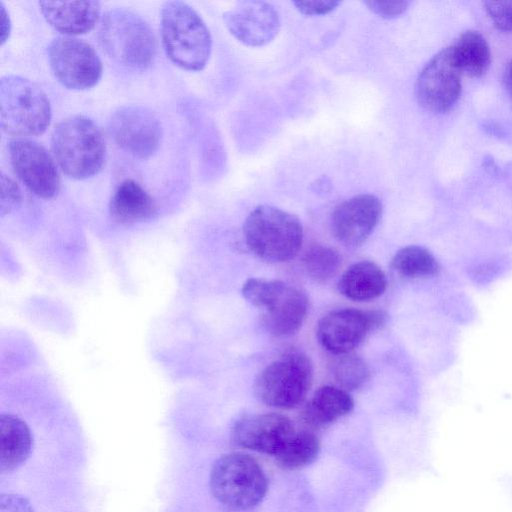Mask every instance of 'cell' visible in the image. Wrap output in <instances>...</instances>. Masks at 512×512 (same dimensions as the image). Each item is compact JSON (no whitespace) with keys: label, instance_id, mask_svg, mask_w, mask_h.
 <instances>
[{"label":"cell","instance_id":"obj_7","mask_svg":"<svg viewBox=\"0 0 512 512\" xmlns=\"http://www.w3.org/2000/svg\"><path fill=\"white\" fill-rule=\"evenodd\" d=\"M267 487V478L260 464L242 452L222 455L211 469V492L220 503L231 509L255 507L263 500Z\"/></svg>","mask_w":512,"mask_h":512},{"label":"cell","instance_id":"obj_16","mask_svg":"<svg viewBox=\"0 0 512 512\" xmlns=\"http://www.w3.org/2000/svg\"><path fill=\"white\" fill-rule=\"evenodd\" d=\"M382 210L380 199L368 193L339 203L331 214V229L335 238L346 246L362 244L378 225Z\"/></svg>","mask_w":512,"mask_h":512},{"label":"cell","instance_id":"obj_26","mask_svg":"<svg viewBox=\"0 0 512 512\" xmlns=\"http://www.w3.org/2000/svg\"><path fill=\"white\" fill-rule=\"evenodd\" d=\"M331 373L340 388L346 391L362 387L370 377L365 361L351 353L336 355L331 362Z\"/></svg>","mask_w":512,"mask_h":512},{"label":"cell","instance_id":"obj_18","mask_svg":"<svg viewBox=\"0 0 512 512\" xmlns=\"http://www.w3.org/2000/svg\"><path fill=\"white\" fill-rule=\"evenodd\" d=\"M109 211L117 223L131 225L150 219L156 212V202L141 184L126 179L115 188Z\"/></svg>","mask_w":512,"mask_h":512},{"label":"cell","instance_id":"obj_32","mask_svg":"<svg viewBox=\"0 0 512 512\" xmlns=\"http://www.w3.org/2000/svg\"><path fill=\"white\" fill-rule=\"evenodd\" d=\"M0 15H1V44L8 39L10 34V19L9 15L5 9V6L2 2H0Z\"/></svg>","mask_w":512,"mask_h":512},{"label":"cell","instance_id":"obj_10","mask_svg":"<svg viewBox=\"0 0 512 512\" xmlns=\"http://www.w3.org/2000/svg\"><path fill=\"white\" fill-rule=\"evenodd\" d=\"M108 132L113 141L129 154L146 159L158 149L162 127L156 114L141 105H124L109 118Z\"/></svg>","mask_w":512,"mask_h":512},{"label":"cell","instance_id":"obj_5","mask_svg":"<svg viewBox=\"0 0 512 512\" xmlns=\"http://www.w3.org/2000/svg\"><path fill=\"white\" fill-rule=\"evenodd\" d=\"M0 115L2 130L25 138L45 132L51 120L47 95L33 81L7 75L0 81Z\"/></svg>","mask_w":512,"mask_h":512},{"label":"cell","instance_id":"obj_17","mask_svg":"<svg viewBox=\"0 0 512 512\" xmlns=\"http://www.w3.org/2000/svg\"><path fill=\"white\" fill-rule=\"evenodd\" d=\"M40 11L57 31L67 35L91 31L100 18L98 1H40Z\"/></svg>","mask_w":512,"mask_h":512},{"label":"cell","instance_id":"obj_13","mask_svg":"<svg viewBox=\"0 0 512 512\" xmlns=\"http://www.w3.org/2000/svg\"><path fill=\"white\" fill-rule=\"evenodd\" d=\"M11 165L20 181L35 195L51 199L60 189L56 164L41 144L16 138L9 143Z\"/></svg>","mask_w":512,"mask_h":512},{"label":"cell","instance_id":"obj_30","mask_svg":"<svg viewBox=\"0 0 512 512\" xmlns=\"http://www.w3.org/2000/svg\"><path fill=\"white\" fill-rule=\"evenodd\" d=\"M296 9L304 15H325L336 9L341 2L336 0L294 1Z\"/></svg>","mask_w":512,"mask_h":512},{"label":"cell","instance_id":"obj_23","mask_svg":"<svg viewBox=\"0 0 512 512\" xmlns=\"http://www.w3.org/2000/svg\"><path fill=\"white\" fill-rule=\"evenodd\" d=\"M393 270L405 278L431 277L440 266L434 255L426 248L409 245L399 249L392 258Z\"/></svg>","mask_w":512,"mask_h":512},{"label":"cell","instance_id":"obj_28","mask_svg":"<svg viewBox=\"0 0 512 512\" xmlns=\"http://www.w3.org/2000/svg\"><path fill=\"white\" fill-rule=\"evenodd\" d=\"M21 190L17 183L8 175L1 174L0 212L4 216L14 210L21 202Z\"/></svg>","mask_w":512,"mask_h":512},{"label":"cell","instance_id":"obj_19","mask_svg":"<svg viewBox=\"0 0 512 512\" xmlns=\"http://www.w3.org/2000/svg\"><path fill=\"white\" fill-rule=\"evenodd\" d=\"M339 292L346 298L357 301H371L381 296L387 287L384 271L372 261H360L351 265L341 275Z\"/></svg>","mask_w":512,"mask_h":512},{"label":"cell","instance_id":"obj_2","mask_svg":"<svg viewBox=\"0 0 512 512\" xmlns=\"http://www.w3.org/2000/svg\"><path fill=\"white\" fill-rule=\"evenodd\" d=\"M51 148L62 171L78 180L99 173L106 161V144L100 129L81 115L67 117L55 126Z\"/></svg>","mask_w":512,"mask_h":512},{"label":"cell","instance_id":"obj_6","mask_svg":"<svg viewBox=\"0 0 512 512\" xmlns=\"http://www.w3.org/2000/svg\"><path fill=\"white\" fill-rule=\"evenodd\" d=\"M99 40L118 63L135 69L150 66L156 55V39L150 25L136 13L112 9L104 14Z\"/></svg>","mask_w":512,"mask_h":512},{"label":"cell","instance_id":"obj_22","mask_svg":"<svg viewBox=\"0 0 512 512\" xmlns=\"http://www.w3.org/2000/svg\"><path fill=\"white\" fill-rule=\"evenodd\" d=\"M450 47L462 74L479 77L487 71L490 65V50L479 32L467 30L461 33Z\"/></svg>","mask_w":512,"mask_h":512},{"label":"cell","instance_id":"obj_27","mask_svg":"<svg viewBox=\"0 0 512 512\" xmlns=\"http://www.w3.org/2000/svg\"><path fill=\"white\" fill-rule=\"evenodd\" d=\"M483 5L495 27L512 31V1H485Z\"/></svg>","mask_w":512,"mask_h":512},{"label":"cell","instance_id":"obj_21","mask_svg":"<svg viewBox=\"0 0 512 512\" xmlns=\"http://www.w3.org/2000/svg\"><path fill=\"white\" fill-rule=\"evenodd\" d=\"M32 435L27 424L12 414L0 416V470L9 473L30 455Z\"/></svg>","mask_w":512,"mask_h":512},{"label":"cell","instance_id":"obj_15","mask_svg":"<svg viewBox=\"0 0 512 512\" xmlns=\"http://www.w3.org/2000/svg\"><path fill=\"white\" fill-rule=\"evenodd\" d=\"M295 431L293 423L284 415L250 414L235 422L231 440L239 447L275 456Z\"/></svg>","mask_w":512,"mask_h":512},{"label":"cell","instance_id":"obj_9","mask_svg":"<svg viewBox=\"0 0 512 512\" xmlns=\"http://www.w3.org/2000/svg\"><path fill=\"white\" fill-rule=\"evenodd\" d=\"M48 58L55 78L68 89H89L102 76V62L97 52L82 39L56 37L48 47Z\"/></svg>","mask_w":512,"mask_h":512},{"label":"cell","instance_id":"obj_1","mask_svg":"<svg viewBox=\"0 0 512 512\" xmlns=\"http://www.w3.org/2000/svg\"><path fill=\"white\" fill-rule=\"evenodd\" d=\"M161 37L166 55L180 68L200 71L206 66L212 50V38L201 16L187 3H164Z\"/></svg>","mask_w":512,"mask_h":512},{"label":"cell","instance_id":"obj_29","mask_svg":"<svg viewBox=\"0 0 512 512\" xmlns=\"http://www.w3.org/2000/svg\"><path fill=\"white\" fill-rule=\"evenodd\" d=\"M364 4L376 15L390 19L403 14L409 2L407 1H365Z\"/></svg>","mask_w":512,"mask_h":512},{"label":"cell","instance_id":"obj_3","mask_svg":"<svg viewBox=\"0 0 512 512\" xmlns=\"http://www.w3.org/2000/svg\"><path fill=\"white\" fill-rule=\"evenodd\" d=\"M248 248L268 262L294 258L303 242V228L297 216L271 205L253 209L243 224Z\"/></svg>","mask_w":512,"mask_h":512},{"label":"cell","instance_id":"obj_33","mask_svg":"<svg viewBox=\"0 0 512 512\" xmlns=\"http://www.w3.org/2000/svg\"><path fill=\"white\" fill-rule=\"evenodd\" d=\"M502 80L504 88L512 98V60L508 61L504 67Z\"/></svg>","mask_w":512,"mask_h":512},{"label":"cell","instance_id":"obj_31","mask_svg":"<svg viewBox=\"0 0 512 512\" xmlns=\"http://www.w3.org/2000/svg\"><path fill=\"white\" fill-rule=\"evenodd\" d=\"M0 512H34V509L25 497L7 493L0 496Z\"/></svg>","mask_w":512,"mask_h":512},{"label":"cell","instance_id":"obj_12","mask_svg":"<svg viewBox=\"0 0 512 512\" xmlns=\"http://www.w3.org/2000/svg\"><path fill=\"white\" fill-rule=\"evenodd\" d=\"M385 320L378 310L340 309L323 316L317 325V339L334 355L350 353Z\"/></svg>","mask_w":512,"mask_h":512},{"label":"cell","instance_id":"obj_20","mask_svg":"<svg viewBox=\"0 0 512 512\" xmlns=\"http://www.w3.org/2000/svg\"><path fill=\"white\" fill-rule=\"evenodd\" d=\"M353 407L354 401L346 390L325 385L307 402L302 419L310 428H321L349 414Z\"/></svg>","mask_w":512,"mask_h":512},{"label":"cell","instance_id":"obj_14","mask_svg":"<svg viewBox=\"0 0 512 512\" xmlns=\"http://www.w3.org/2000/svg\"><path fill=\"white\" fill-rule=\"evenodd\" d=\"M225 26L241 43L260 47L270 43L280 30V17L265 1H242L223 14Z\"/></svg>","mask_w":512,"mask_h":512},{"label":"cell","instance_id":"obj_24","mask_svg":"<svg viewBox=\"0 0 512 512\" xmlns=\"http://www.w3.org/2000/svg\"><path fill=\"white\" fill-rule=\"evenodd\" d=\"M319 449V440L313 432L296 430L274 457L285 469H299L312 463Z\"/></svg>","mask_w":512,"mask_h":512},{"label":"cell","instance_id":"obj_25","mask_svg":"<svg viewBox=\"0 0 512 512\" xmlns=\"http://www.w3.org/2000/svg\"><path fill=\"white\" fill-rule=\"evenodd\" d=\"M341 265L338 251L327 245L310 247L302 258L305 273L315 282L323 283L332 278Z\"/></svg>","mask_w":512,"mask_h":512},{"label":"cell","instance_id":"obj_11","mask_svg":"<svg viewBox=\"0 0 512 512\" xmlns=\"http://www.w3.org/2000/svg\"><path fill=\"white\" fill-rule=\"evenodd\" d=\"M461 71L451 47L439 51L423 67L415 83L418 103L433 113L450 110L461 93Z\"/></svg>","mask_w":512,"mask_h":512},{"label":"cell","instance_id":"obj_8","mask_svg":"<svg viewBox=\"0 0 512 512\" xmlns=\"http://www.w3.org/2000/svg\"><path fill=\"white\" fill-rule=\"evenodd\" d=\"M312 384V365L303 352L290 350L267 365L257 376L255 394L264 404L291 409L305 399Z\"/></svg>","mask_w":512,"mask_h":512},{"label":"cell","instance_id":"obj_4","mask_svg":"<svg viewBox=\"0 0 512 512\" xmlns=\"http://www.w3.org/2000/svg\"><path fill=\"white\" fill-rule=\"evenodd\" d=\"M243 297L262 310V324L273 336L295 333L308 311V297L299 288L280 280L250 278L242 286Z\"/></svg>","mask_w":512,"mask_h":512}]
</instances>
